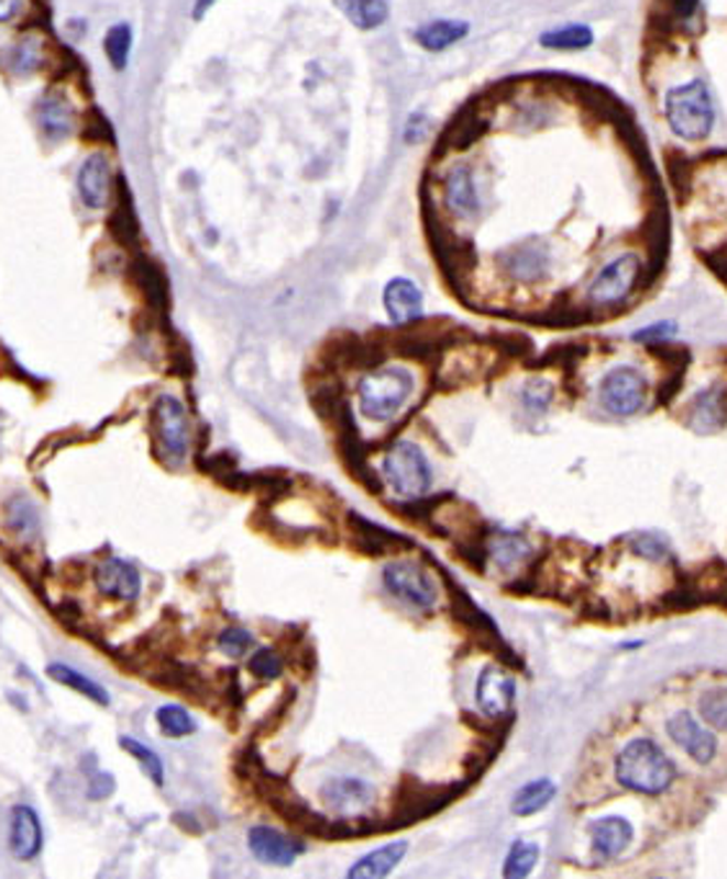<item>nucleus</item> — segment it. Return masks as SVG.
Returning <instances> with one entry per match:
<instances>
[{
    "mask_svg": "<svg viewBox=\"0 0 727 879\" xmlns=\"http://www.w3.org/2000/svg\"><path fill=\"white\" fill-rule=\"evenodd\" d=\"M552 397H554V387H552V382L544 380V377L527 380V382H524L521 393H519L521 408L527 410L529 416H544V413L550 410Z\"/></svg>",
    "mask_w": 727,
    "mask_h": 879,
    "instance_id": "nucleus-32",
    "label": "nucleus"
},
{
    "mask_svg": "<svg viewBox=\"0 0 727 879\" xmlns=\"http://www.w3.org/2000/svg\"><path fill=\"white\" fill-rule=\"evenodd\" d=\"M21 0H0V24H9L19 17Z\"/></svg>",
    "mask_w": 727,
    "mask_h": 879,
    "instance_id": "nucleus-43",
    "label": "nucleus"
},
{
    "mask_svg": "<svg viewBox=\"0 0 727 879\" xmlns=\"http://www.w3.org/2000/svg\"><path fill=\"white\" fill-rule=\"evenodd\" d=\"M44 59H47V50H44L42 36L24 34L11 50V70L16 75H32L42 70Z\"/></svg>",
    "mask_w": 727,
    "mask_h": 879,
    "instance_id": "nucleus-28",
    "label": "nucleus"
},
{
    "mask_svg": "<svg viewBox=\"0 0 727 879\" xmlns=\"http://www.w3.org/2000/svg\"><path fill=\"white\" fill-rule=\"evenodd\" d=\"M406 854H408L406 840H395V844L374 848V851L362 856V859H359L354 867L349 869V879H382V877H389L395 871L397 864L406 859Z\"/></svg>",
    "mask_w": 727,
    "mask_h": 879,
    "instance_id": "nucleus-21",
    "label": "nucleus"
},
{
    "mask_svg": "<svg viewBox=\"0 0 727 879\" xmlns=\"http://www.w3.org/2000/svg\"><path fill=\"white\" fill-rule=\"evenodd\" d=\"M44 833L40 815L29 805H16L11 813V851L16 859L29 861L42 851Z\"/></svg>",
    "mask_w": 727,
    "mask_h": 879,
    "instance_id": "nucleus-20",
    "label": "nucleus"
},
{
    "mask_svg": "<svg viewBox=\"0 0 727 879\" xmlns=\"http://www.w3.org/2000/svg\"><path fill=\"white\" fill-rule=\"evenodd\" d=\"M423 130H426V117L423 114H414L408 119L406 124V140L408 142H418L423 138Z\"/></svg>",
    "mask_w": 727,
    "mask_h": 879,
    "instance_id": "nucleus-42",
    "label": "nucleus"
},
{
    "mask_svg": "<svg viewBox=\"0 0 727 879\" xmlns=\"http://www.w3.org/2000/svg\"><path fill=\"white\" fill-rule=\"evenodd\" d=\"M591 844H594V851L602 856V859H617L629 848L635 838L632 823L621 815H604L598 821L591 823Z\"/></svg>",
    "mask_w": 727,
    "mask_h": 879,
    "instance_id": "nucleus-19",
    "label": "nucleus"
},
{
    "mask_svg": "<svg viewBox=\"0 0 727 879\" xmlns=\"http://www.w3.org/2000/svg\"><path fill=\"white\" fill-rule=\"evenodd\" d=\"M249 848L253 859H258L261 864H272V867H291L297 861V856L305 851V846L297 838L276 828H268V825H256V828L249 831Z\"/></svg>",
    "mask_w": 727,
    "mask_h": 879,
    "instance_id": "nucleus-14",
    "label": "nucleus"
},
{
    "mask_svg": "<svg viewBox=\"0 0 727 879\" xmlns=\"http://www.w3.org/2000/svg\"><path fill=\"white\" fill-rule=\"evenodd\" d=\"M157 725H161V733L168 735V738H184V735H191L197 730V723L194 717L178 704H166L155 712Z\"/></svg>",
    "mask_w": 727,
    "mask_h": 879,
    "instance_id": "nucleus-33",
    "label": "nucleus"
},
{
    "mask_svg": "<svg viewBox=\"0 0 727 879\" xmlns=\"http://www.w3.org/2000/svg\"><path fill=\"white\" fill-rule=\"evenodd\" d=\"M153 426L161 460L181 468L191 449V424L186 405L174 395H161L153 405Z\"/></svg>",
    "mask_w": 727,
    "mask_h": 879,
    "instance_id": "nucleus-5",
    "label": "nucleus"
},
{
    "mask_svg": "<svg viewBox=\"0 0 727 879\" xmlns=\"http://www.w3.org/2000/svg\"><path fill=\"white\" fill-rule=\"evenodd\" d=\"M36 124L44 132V138L52 142H63L73 138L75 132V109L67 101V96L49 91L36 101Z\"/></svg>",
    "mask_w": 727,
    "mask_h": 879,
    "instance_id": "nucleus-18",
    "label": "nucleus"
},
{
    "mask_svg": "<svg viewBox=\"0 0 727 879\" xmlns=\"http://www.w3.org/2000/svg\"><path fill=\"white\" fill-rule=\"evenodd\" d=\"M444 201L447 209L460 220H475L483 209V199H480L475 171L467 163H456L447 171L444 176Z\"/></svg>",
    "mask_w": 727,
    "mask_h": 879,
    "instance_id": "nucleus-13",
    "label": "nucleus"
},
{
    "mask_svg": "<svg viewBox=\"0 0 727 879\" xmlns=\"http://www.w3.org/2000/svg\"><path fill=\"white\" fill-rule=\"evenodd\" d=\"M379 475L395 498L400 501H418L431 491L433 470L429 457L416 441L397 439L395 444L382 454Z\"/></svg>",
    "mask_w": 727,
    "mask_h": 879,
    "instance_id": "nucleus-3",
    "label": "nucleus"
},
{
    "mask_svg": "<svg viewBox=\"0 0 727 879\" xmlns=\"http://www.w3.org/2000/svg\"><path fill=\"white\" fill-rule=\"evenodd\" d=\"M554 794H558L554 781H550V779L529 781V784H524L519 792L514 794V800H511L514 815L529 817V815L542 813V810L554 800Z\"/></svg>",
    "mask_w": 727,
    "mask_h": 879,
    "instance_id": "nucleus-25",
    "label": "nucleus"
},
{
    "mask_svg": "<svg viewBox=\"0 0 727 879\" xmlns=\"http://www.w3.org/2000/svg\"><path fill=\"white\" fill-rule=\"evenodd\" d=\"M665 119L679 140L700 142L709 138L715 127V103L707 83L696 78L671 88L665 94Z\"/></svg>",
    "mask_w": 727,
    "mask_h": 879,
    "instance_id": "nucleus-4",
    "label": "nucleus"
},
{
    "mask_svg": "<svg viewBox=\"0 0 727 879\" xmlns=\"http://www.w3.org/2000/svg\"><path fill=\"white\" fill-rule=\"evenodd\" d=\"M382 305L393 326H410L423 318V292L408 276H395L385 284Z\"/></svg>",
    "mask_w": 727,
    "mask_h": 879,
    "instance_id": "nucleus-15",
    "label": "nucleus"
},
{
    "mask_svg": "<svg viewBox=\"0 0 727 879\" xmlns=\"http://www.w3.org/2000/svg\"><path fill=\"white\" fill-rule=\"evenodd\" d=\"M96 589H99L101 596L109 598H122V601H134L142 591V578L140 570L130 565L126 560L109 558L96 565L93 573Z\"/></svg>",
    "mask_w": 727,
    "mask_h": 879,
    "instance_id": "nucleus-17",
    "label": "nucleus"
},
{
    "mask_svg": "<svg viewBox=\"0 0 727 879\" xmlns=\"http://www.w3.org/2000/svg\"><path fill=\"white\" fill-rule=\"evenodd\" d=\"M594 29L586 26V24H565V26H558V29H550V32H544L539 36V44H542L544 50H558V52H579V50H586L594 44Z\"/></svg>",
    "mask_w": 727,
    "mask_h": 879,
    "instance_id": "nucleus-26",
    "label": "nucleus"
},
{
    "mask_svg": "<svg viewBox=\"0 0 727 879\" xmlns=\"http://www.w3.org/2000/svg\"><path fill=\"white\" fill-rule=\"evenodd\" d=\"M416 395V374L403 364H382L356 382L359 413L372 424H393Z\"/></svg>",
    "mask_w": 727,
    "mask_h": 879,
    "instance_id": "nucleus-1",
    "label": "nucleus"
},
{
    "mask_svg": "<svg viewBox=\"0 0 727 879\" xmlns=\"http://www.w3.org/2000/svg\"><path fill=\"white\" fill-rule=\"evenodd\" d=\"M598 403L617 418L637 416L648 403V377L637 366H614L598 382Z\"/></svg>",
    "mask_w": 727,
    "mask_h": 879,
    "instance_id": "nucleus-7",
    "label": "nucleus"
},
{
    "mask_svg": "<svg viewBox=\"0 0 727 879\" xmlns=\"http://www.w3.org/2000/svg\"><path fill=\"white\" fill-rule=\"evenodd\" d=\"M700 715L704 723L727 730V686H712L700 696Z\"/></svg>",
    "mask_w": 727,
    "mask_h": 879,
    "instance_id": "nucleus-35",
    "label": "nucleus"
},
{
    "mask_svg": "<svg viewBox=\"0 0 727 879\" xmlns=\"http://www.w3.org/2000/svg\"><path fill=\"white\" fill-rule=\"evenodd\" d=\"M488 554H491V560L496 562V565L514 568V565H519L521 560L529 558L531 545L524 537L504 535V537H496L488 545Z\"/></svg>",
    "mask_w": 727,
    "mask_h": 879,
    "instance_id": "nucleus-30",
    "label": "nucleus"
},
{
    "mask_svg": "<svg viewBox=\"0 0 727 879\" xmlns=\"http://www.w3.org/2000/svg\"><path fill=\"white\" fill-rule=\"evenodd\" d=\"M614 777L629 792L658 798V794L669 792L673 779H676V763L656 740L635 738L617 754Z\"/></svg>",
    "mask_w": 727,
    "mask_h": 879,
    "instance_id": "nucleus-2",
    "label": "nucleus"
},
{
    "mask_svg": "<svg viewBox=\"0 0 727 879\" xmlns=\"http://www.w3.org/2000/svg\"><path fill=\"white\" fill-rule=\"evenodd\" d=\"M470 34V24L460 19H437L429 24H421L414 32V40L426 52H444L454 44H460Z\"/></svg>",
    "mask_w": 727,
    "mask_h": 879,
    "instance_id": "nucleus-23",
    "label": "nucleus"
},
{
    "mask_svg": "<svg viewBox=\"0 0 727 879\" xmlns=\"http://www.w3.org/2000/svg\"><path fill=\"white\" fill-rule=\"evenodd\" d=\"M642 276V261L635 253H621L612 259L588 284V303L594 307H614L632 295Z\"/></svg>",
    "mask_w": 727,
    "mask_h": 879,
    "instance_id": "nucleus-9",
    "label": "nucleus"
},
{
    "mask_svg": "<svg viewBox=\"0 0 727 879\" xmlns=\"http://www.w3.org/2000/svg\"><path fill=\"white\" fill-rule=\"evenodd\" d=\"M333 6L362 32H374L389 19L387 0H333Z\"/></svg>",
    "mask_w": 727,
    "mask_h": 879,
    "instance_id": "nucleus-24",
    "label": "nucleus"
},
{
    "mask_svg": "<svg viewBox=\"0 0 727 879\" xmlns=\"http://www.w3.org/2000/svg\"><path fill=\"white\" fill-rule=\"evenodd\" d=\"M78 197L88 209H103L111 201V161L103 153H91L78 168Z\"/></svg>",
    "mask_w": 727,
    "mask_h": 879,
    "instance_id": "nucleus-16",
    "label": "nucleus"
},
{
    "mask_svg": "<svg viewBox=\"0 0 727 879\" xmlns=\"http://www.w3.org/2000/svg\"><path fill=\"white\" fill-rule=\"evenodd\" d=\"M475 702L485 717H504L516 702V679L496 663L485 666L475 683Z\"/></svg>",
    "mask_w": 727,
    "mask_h": 879,
    "instance_id": "nucleus-12",
    "label": "nucleus"
},
{
    "mask_svg": "<svg viewBox=\"0 0 727 879\" xmlns=\"http://www.w3.org/2000/svg\"><path fill=\"white\" fill-rule=\"evenodd\" d=\"M382 585L389 596L403 601L416 612H433L439 606L437 578L416 560H389L382 568Z\"/></svg>",
    "mask_w": 727,
    "mask_h": 879,
    "instance_id": "nucleus-6",
    "label": "nucleus"
},
{
    "mask_svg": "<svg viewBox=\"0 0 727 879\" xmlns=\"http://www.w3.org/2000/svg\"><path fill=\"white\" fill-rule=\"evenodd\" d=\"M537 861H539L537 844H529V840H514L504 861V877L508 879L529 877L531 869L537 867Z\"/></svg>",
    "mask_w": 727,
    "mask_h": 879,
    "instance_id": "nucleus-31",
    "label": "nucleus"
},
{
    "mask_svg": "<svg viewBox=\"0 0 727 879\" xmlns=\"http://www.w3.org/2000/svg\"><path fill=\"white\" fill-rule=\"evenodd\" d=\"M696 9H700V0H673V13L679 19H692Z\"/></svg>",
    "mask_w": 727,
    "mask_h": 879,
    "instance_id": "nucleus-44",
    "label": "nucleus"
},
{
    "mask_svg": "<svg viewBox=\"0 0 727 879\" xmlns=\"http://www.w3.org/2000/svg\"><path fill=\"white\" fill-rule=\"evenodd\" d=\"M47 675L49 679H55L57 683H63V686H67V689L80 691L86 699L101 704V707H109L111 699L107 694V689H103L101 683H96L93 679H88V675H84L80 671H75V668L65 666V663H52V666H47Z\"/></svg>",
    "mask_w": 727,
    "mask_h": 879,
    "instance_id": "nucleus-27",
    "label": "nucleus"
},
{
    "mask_svg": "<svg viewBox=\"0 0 727 879\" xmlns=\"http://www.w3.org/2000/svg\"><path fill=\"white\" fill-rule=\"evenodd\" d=\"M217 3V0H194V9H191V19L194 21H199V19H205L207 17V11L212 9V6Z\"/></svg>",
    "mask_w": 727,
    "mask_h": 879,
    "instance_id": "nucleus-45",
    "label": "nucleus"
},
{
    "mask_svg": "<svg viewBox=\"0 0 727 879\" xmlns=\"http://www.w3.org/2000/svg\"><path fill=\"white\" fill-rule=\"evenodd\" d=\"M665 730H669V738L676 743V746L684 750V754L692 758V761L707 766L715 761L717 756V738L715 733L707 730L702 723H696L692 712L679 710L673 712L665 723Z\"/></svg>",
    "mask_w": 727,
    "mask_h": 879,
    "instance_id": "nucleus-11",
    "label": "nucleus"
},
{
    "mask_svg": "<svg viewBox=\"0 0 727 879\" xmlns=\"http://www.w3.org/2000/svg\"><path fill=\"white\" fill-rule=\"evenodd\" d=\"M727 424V389L723 385H712L694 397L692 405V426L700 433L717 431Z\"/></svg>",
    "mask_w": 727,
    "mask_h": 879,
    "instance_id": "nucleus-22",
    "label": "nucleus"
},
{
    "mask_svg": "<svg viewBox=\"0 0 727 879\" xmlns=\"http://www.w3.org/2000/svg\"><path fill=\"white\" fill-rule=\"evenodd\" d=\"M114 777L107 771H96L91 777V784H88V798L91 800H107L114 792Z\"/></svg>",
    "mask_w": 727,
    "mask_h": 879,
    "instance_id": "nucleus-41",
    "label": "nucleus"
},
{
    "mask_svg": "<svg viewBox=\"0 0 727 879\" xmlns=\"http://www.w3.org/2000/svg\"><path fill=\"white\" fill-rule=\"evenodd\" d=\"M119 743H122V748L126 750V754L137 758L140 766H142V771L147 773V779L153 781L155 787H163V781H166V771H163L161 756H157L155 750H150L145 743L130 738V735H124V738L119 740Z\"/></svg>",
    "mask_w": 727,
    "mask_h": 879,
    "instance_id": "nucleus-34",
    "label": "nucleus"
},
{
    "mask_svg": "<svg viewBox=\"0 0 727 879\" xmlns=\"http://www.w3.org/2000/svg\"><path fill=\"white\" fill-rule=\"evenodd\" d=\"M320 800L335 815L359 817L377 805V789L359 777H331L322 781Z\"/></svg>",
    "mask_w": 727,
    "mask_h": 879,
    "instance_id": "nucleus-10",
    "label": "nucleus"
},
{
    "mask_svg": "<svg viewBox=\"0 0 727 879\" xmlns=\"http://www.w3.org/2000/svg\"><path fill=\"white\" fill-rule=\"evenodd\" d=\"M9 526L16 531L19 537H32L36 531V526H40V521H36L34 506L24 498V495L9 501Z\"/></svg>",
    "mask_w": 727,
    "mask_h": 879,
    "instance_id": "nucleus-36",
    "label": "nucleus"
},
{
    "mask_svg": "<svg viewBox=\"0 0 727 879\" xmlns=\"http://www.w3.org/2000/svg\"><path fill=\"white\" fill-rule=\"evenodd\" d=\"M132 42H134V34H132V26L130 24H114L103 36V52H107L109 57V65L114 67L117 73L126 70V65H130V55H132Z\"/></svg>",
    "mask_w": 727,
    "mask_h": 879,
    "instance_id": "nucleus-29",
    "label": "nucleus"
},
{
    "mask_svg": "<svg viewBox=\"0 0 727 879\" xmlns=\"http://www.w3.org/2000/svg\"><path fill=\"white\" fill-rule=\"evenodd\" d=\"M632 550L640 554V558H648V560H661L669 554V545H665L663 537H656V535H640L635 537L632 542Z\"/></svg>",
    "mask_w": 727,
    "mask_h": 879,
    "instance_id": "nucleus-39",
    "label": "nucleus"
},
{
    "mask_svg": "<svg viewBox=\"0 0 727 879\" xmlns=\"http://www.w3.org/2000/svg\"><path fill=\"white\" fill-rule=\"evenodd\" d=\"M496 261L511 282L539 284L552 272V245L542 235H527L506 245Z\"/></svg>",
    "mask_w": 727,
    "mask_h": 879,
    "instance_id": "nucleus-8",
    "label": "nucleus"
},
{
    "mask_svg": "<svg viewBox=\"0 0 727 879\" xmlns=\"http://www.w3.org/2000/svg\"><path fill=\"white\" fill-rule=\"evenodd\" d=\"M676 330H679L676 322L661 320V322H656V326H648V328L637 330L632 338H635L637 343H661V341H669V338L676 336Z\"/></svg>",
    "mask_w": 727,
    "mask_h": 879,
    "instance_id": "nucleus-40",
    "label": "nucleus"
},
{
    "mask_svg": "<svg viewBox=\"0 0 727 879\" xmlns=\"http://www.w3.org/2000/svg\"><path fill=\"white\" fill-rule=\"evenodd\" d=\"M249 668H251V673L256 675V679L274 681V679H279V675H282V658L276 656L272 648H261L256 656L251 658Z\"/></svg>",
    "mask_w": 727,
    "mask_h": 879,
    "instance_id": "nucleus-38",
    "label": "nucleus"
},
{
    "mask_svg": "<svg viewBox=\"0 0 727 879\" xmlns=\"http://www.w3.org/2000/svg\"><path fill=\"white\" fill-rule=\"evenodd\" d=\"M253 645H256V640H253V635L243 627H228L220 635V640H217V648H220L228 658H235V660L249 656V650L253 648Z\"/></svg>",
    "mask_w": 727,
    "mask_h": 879,
    "instance_id": "nucleus-37",
    "label": "nucleus"
}]
</instances>
